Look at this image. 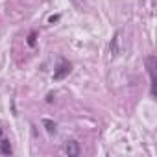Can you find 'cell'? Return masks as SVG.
<instances>
[{
  "label": "cell",
  "mask_w": 157,
  "mask_h": 157,
  "mask_svg": "<svg viewBox=\"0 0 157 157\" xmlns=\"http://www.w3.org/2000/svg\"><path fill=\"white\" fill-rule=\"evenodd\" d=\"M109 50H111V56H113V57H117V56L120 54V32H117V33L113 35V39H111V43H109Z\"/></svg>",
  "instance_id": "cell-4"
},
{
  "label": "cell",
  "mask_w": 157,
  "mask_h": 157,
  "mask_svg": "<svg viewBox=\"0 0 157 157\" xmlns=\"http://www.w3.org/2000/svg\"><path fill=\"white\" fill-rule=\"evenodd\" d=\"M155 56H148L146 57V67H148V72H150V80H151V96H155Z\"/></svg>",
  "instance_id": "cell-2"
},
{
  "label": "cell",
  "mask_w": 157,
  "mask_h": 157,
  "mask_svg": "<svg viewBox=\"0 0 157 157\" xmlns=\"http://www.w3.org/2000/svg\"><path fill=\"white\" fill-rule=\"evenodd\" d=\"M2 137H4V131H2V128H0V140H2Z\"/></svg>",
  "instance_id": "cell-9"
},
{
  "label": "cell",
  "mask_w": 157,
  "mask_h": 157,
  "mask_svg": "<svg viewBox=\"0 0 157 157\" xmlns=\"http://www.w3.org/2000/svg\"><path fill=\"white\" fill-rule=\"evenodd\" d=\"M43 126H44V129H46L48 135H56V131H57L56 122H52V120H48V118H43Z\"/></svg>",
  "instance_id": "cell-6"
},
{
  "label": "cell",
  "mask_w": 157,
  "mask_h": 157,
  "mask_svg": "<svg viewBox=\"0 0 157 157\" xmlns=\"http://www.w3.org/2000/svg\"><path fill=\"white\" fill-rule=\"evenodd\" d=\"M70 70H72V65L65 59V57H59V61H57V65H56V68H54V82H61V80H65V78L70 74Z\"/></svg>",
  "instance_id": "cell-1"
},
{
  "label": "cell",
  "mask_w": 157,
  "mask_h": 157,
  "mask_svg": "<svg viewBox=\"0 0 157 157\" xmlns=\"http://www.w3.org/2000/svg\"><path fill=\"white\" fill-rule=\"evenodd\" d=\"M63 151L68 155V157H78L80 155V144H78V140H67L65 146H63Z\"/></svg>",
  "instance_id": "cell-3"
},
{
  "label": "cell",
  "mask_w": 157,
  "mask_h": 157,
  "mask_svg": "<svg viewBox=\"0 0 157 157\" xmlns=\"http://www.w3.org/2000/svg\"><path fill=\"white\" fill-rule=\"evenodd\" d=\"M35 37H37L35 32H32V33L28 35V44H30V46H35Z\"/></svg>",
  "instance_id": "cell-7"
},
{
  "label": "cell",
  "mask_w": 157,
  "mask_h": 157,
  "mask_svg": "<svg viewBox=\"0 0 157 157\" xmlns=\"http://www.w3.org/2000/svg\"><path fill=\"white\" fill-rule=\"evenodd\" d=\"M56 21H59V15H54V17H50V19H48V22H52V24H54Z\"/></svg>",
  "instance_id": "cell-8"
},
{
  "label": "cell",
  "mask_w": 157,
  "mask_h": 157,
  "mask_svg": "<svg viewBox=\"0 0 157 157\" xmlns=\"http://www.w3.org/2000/svg\"><path fill=\"white\" fill-rule=\"evenodd\" d=\"M0 153H4V155H11L13 153L11 142L8 139H4V137H2V140H0Z\"/></svg>",
  "instance_id": "cell-5"
}]
</instances>
